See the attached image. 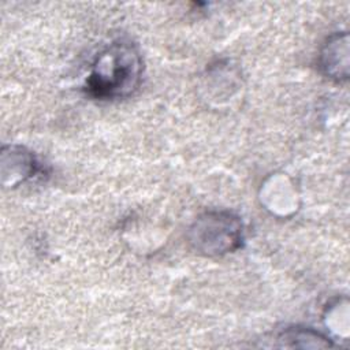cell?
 Listing matches in <instances>:
<instances>
[{"label": "cell", "instance_id": "6da1fadb", "mask_svg": "<svg viewBox=\"0 0 350 350\" xmlns=\"http://www.w3.org/2000/svg\"><path fill=\"white\" fill-rule=\"evenodd\" d=\"M144 63L137 46L115 41L93 60L85 81L88 94L96 100H116L133 94L142 79Z\"/></svg>", "mask_w": 350, "mask_h": 350}, {"label": "cell", "instance_id": "7a4b0ae2", "mask_svg": "<svg viewBox=\"0 0 350 350\" xmlns=\"http://www.w3.org/2000/svg\"><path fill=\"white\" fill-rule=\"evenodd\" d=\"M187 241L197 253L223 256L242 246L243 224L230 211H208L193 221Z\"/></svg>", "mask_w": 350, "mask_h": 350}, {"label": "cell", "instance_id": "3957f363", "mask_svg": "<svg viewBox=\"0 0 350 350\" xmlns=\"http://www.w3.org/2000/svg\"><path fill=\"white\" fill-rule=\"evenodd\" d=\"M321 72L338 82L349 78V36L346 31L334 33L327 38L319 53Z\"/></svg>", "mask_w": 350, "mask_h": 350}, {"label": "cell", "instance_id": "5b68a950", "mask_svg": "<svg viewBox=\"0 0 350 350\" xmlns=\"http://www.w3.org/2000/svg\"><path fill=\"white\" fill-rule=\"evenodd\" d=\"M282 347H331L329 339L310 328L290 327L278 335Z\"/></svg>", "mask_w": 350, "mask_h": 350}, {"label": "cell", "instance_id": "277c9868", "mask_svg": "<svg viewBox=\"0 0 350 350\" xmlns=\"http://www.w3.org/2000/svg\"><path fill=\"white\" fill-rule=\"evenodd\" d=\"M38 161L34 154L23 146L7 145L1 150L3 183L10 187L25 182L38 172Z\"/></svg>", "mask_w": 350, "mask_h": 350}]
</instances>
